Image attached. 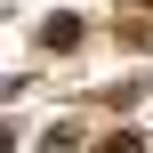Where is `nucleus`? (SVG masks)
I'll return each instance as SVG.
<instances>
[{"label":"nucleus","mask_w":153,"mask_h":153,"mask_svg":"<svg viewBox=\"0 0 153 153\" xmlns=\"http://www.w3.org/2000/svg\"><path fill=\"white\" fill-rule=\"evenodd\" d=\"M40 40H48V48H73V40H81V24H73V16H48V32H40Z\"/></svg>","instance_id":"nucleus-1"},{"label":"nucleus","mask_w":153,"mask_h":153,"mask_svg":"<svg viewBox=\"0 0 153 153\" xmlns=\"http://www.w3.org/2000/svg\"><path fill=\"white\" fill-rule=\"evenodd\" d=\"M105 153H145V145H137V137H113V145H105Z\"/></svg>","instance_id":"nucleus-2"},{"label":"nucleus","mask_w":153,"mask_h":153,"mask_svg":"<svg viewBox=\"0 0 153 153\" xmlns=\"http://www.w3.org/2000/svg\"><path fill=\"white\" fill-rule=\"evenodd\" d=\"M0 153H16V129H8V121H0Z\"/></svg>","instance_id":"nucleus-3"}]
</instances>
